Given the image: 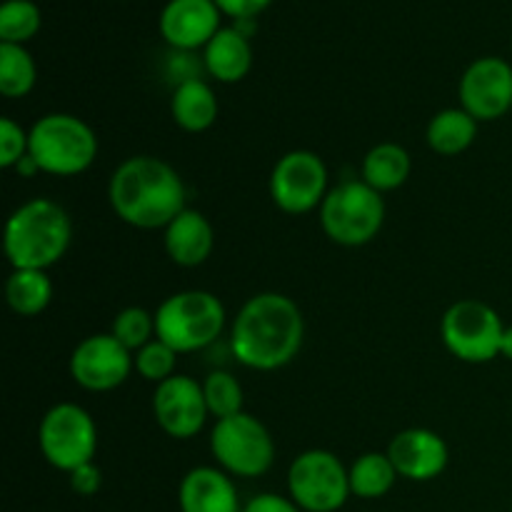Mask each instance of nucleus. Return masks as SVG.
I'll return each mask as SVG.
<instances>
[{
    "label": "nucleus",
    "mask_w": 512,
    "mask_h": 512,
    "mask_svg": "<svg viewBox=\"0 0 512 512\" xmlns=\"http://www.w3.org/2000/svg\"><path fill=\"white\" fill-rule=\"evenodd\" d=\"M305 340V318L293 298L258 293L243 303L230 325V350L250 370L273 373L298 358Z\"/></svg>",
    "instance_id": "nucleus-1"
},
{
    "label": "nucleus",
    "mask_w": 512,
    "mask_h": 512,
    "mask_svg": "<svg viewBox=\"0 0 512 512\" xmlns=\"http://www.w3.org/2000/svg\"><path fill=\"white\" fill-rule=\"evenodd\" d=\"M113 213L138 230H165L188 205L178 170L155 155H133L113 170L108 183Z\"/></svg>",
    "instance_id": "nucleus-2"
},
{
    "label": "nucleus",
    "mask_w": 512,
    "mask_h": 512,
    "mask_svg": "<svg viewBox=\"0 0 512 512\" xmlns=\"http://www.w3.org/2000/svg\"><path fill=\"white\" fill-rule=\"evenodd\" d=\"M70 240L68 210L50 198H33L10 213L3 250L13 270H48L65 258Z\"/></svg>",
    "instance_id": "nucleus-3"
},
{
    "label": "nucleus",
    "mask_w": 512,
    "mask_h": 512,
    "mask_svg": "<svg viewBox=\"0 0 512 512\" xmlns=\"http://www.w3.org/2000/svg\"><path fill=\"white\" fill-rule=\"evenodd\" d=\"M28 158L38 173L73 178L85 173L98 158L95 130L70 113H48L30 128Z\"/></svg>",
    "instance_id": "nucleus-4"
},
{
    "label": "nucleus",
    "mask_w": 512,
    "mask_h": 512,
    "mask_svg": "<svg viewBox=\"0 0 512 512\" xmlns=\"http://www.w3.org/2000/svg\"><path fill=\"white\" fill-rule=\"evenodd\" d=\"M225 305L210 290H180L155 310V330L175 353H198L225 330Z\"/></svg>",
    "instance_id": "nucleus-5"
},
{
    "label": "nucleus",
    "mask_w": 512,
    "mask_h": 512,
    "mask_svg": "<svg viewBox=\"0 0 512 512\" xmlns=\"http://www.w3.org/2000/svg\"><path fill=\"white\" fill-rule=\"evenodd\" d=\"M385 223L383 193L363 180H345L325 195L320 205V228L343 248H360L378 238Z\"/></svg>",
    "instance_id": "nucleus-6"
},
{
    "label": "nucleus",
    "mask_w": 512,
    "mask_h": 512,
    "mask_svg": "<svg viewBox=\"0 0 512 512\" xmlns=\"http://www.w3.org/2000/svg\"><path fill=\"white\" fill-rule=\"evenodd\" d=\"M210 453L220 470L233 478H260L275 463V440L255 415L238 413L215 420L210 433Z\"/></svg>",
    "instance_id": "nucleus-7"
},
{
    "label": "nucleus",
    "mask_w": 512,
    "mask_h": 512,
    "mask_svg": "<svg viewBox=\"0 0 512 512\" xmlns=\"http://www.w3.org/2000/svg\"><path fill=\"white\" fill-rule=\"evenodd\" d=\"M38 448L45 463L60 473H73L93 463L98 453V425L78 403H58L43 415L38 428Z\"/></svg>",
    "instance_id": "nucleus-8"
},
{
    "label": "nucleus",
    "mask_w": 512,
    "mask_h": 512,
    "mask_svg": "<svg viewBox=\"0 0 512 512\" xmlns=\"http://www.w3.org/2000/svg\"><path fill=\"white\" fill-rule=\"evenodd\" d=\"M505 325L483 300H458L440 320V338L448 353L463 363H490L500 355Z\"/></svg>",
    "instance_id": "nucleus-9"
},
{
    "label": "nucleus",
    "mask_w": 512,
    "mask_h": 512,
    "mask_svg": "<svg viewBox=\"0 0 512 512\" xmlns=\"http://www.w3.org/2000/svg\"><path fill=\"white\" fill-rule=\"evenodd\" d=\"M350 473L330 450H305L288 468V498L303 512H338L350 498Z\"/></svg>",
    "instance_id": "nucleus-10"
},
{
    "label": "nucleus",
    "mask_w": 512,
    "mask_h": 512,
    "mask_svg": "<svg viewBox=\"0 0 512 512\" xmlns=\"http://www.w3.org/2000/svg\"><path fill=\"white\" fill-rule=\"evenodd\" d=\"M328 165L313 150H290L270 173V198L275 208L288 215L320 210L328 190Z\"/></svg>",
    "instance_id": "nucleus-11"
},
{
    "label": "nucleus",
    "mask_w": 512,
    "mask_h": 512,
    "mask_svg": "<svg viewBox=\"0 0 512 512\" xmlns=\"http://www.w3.org/2000/svg\"><path fill=\"white\" fill-rule=\"evenodd\" d=\"M70 378L88 393H110L135 370L133 353L113 333L88 335L70 353Z\"/></svg>",
    "instance_id": "nucleus-12"
},
{
    "label": "nucleus",
    "mask_w": 512,
    "mask_h": 512,
    "mask_svg": "<svg viewBox=\"0 0 512 512\" xmlns=\"http://www.w3.org/2000/svg\"><path fill=\"white\" fill-rule=\"evenodd\" d=\"M460 108L478 123L505 118L512 108V65L498 55H485L465 68L458 85Z\"/></svg>",
    "instance_id": "nucleus-13"
},
{
    "label": "nucleus",
    "mask_w": 512,
    "mask_h": 512,
    "mask_svg": "<svg viewBox=\"0 0 512 512\" xmlns=\"http://www.w3.org/2000/svg\"><path fill=\"white\" fill-rule=\"evenodd\" d=\"M208 403L203 395V383L190 375H173L165 383L155 385L153 418L165 435L175 440H190L205 428Z\"/></svg>",
    "instance_id": "nucleus-14"
},
{
    "label": "nucleus",
    "mask_w": 512,
    "mask_h": 512,
    "mask_svg": "<svg viewBox=\"0 0 512 512\" xmlns=\"http://www.w3.org/2000/svg\"><path fill=\"white\" fill-rule=\"evenodd\" d=\"M220 15L215 0H168L160 10L158 28L170 48L190 53L205 48L223 28Z\"/></svg>",
    "instance_id": "nucleus-15"
},
{
    "label": "nucleus",
    "mask_w": 512,
    "mask_h": 512,
    "mask_svg": "<svg viewBox=\"0 0 512 512\" xmlns=\"http://www.w3.org/2000/svg\"><path fill=\"white\" fill-rule=\"evenodd\" d=\"M385 453L393 460L400 478L410 480V483H430V480L440 478L450 463L448 443L428 428L400 430L390 440Z\"/></svg>",
    "instance_id": "nucleus-16"
},
{
    "label": "nucleus",
    "mask_w": 512,
    "mask_h": 512,
    "mask_svg": "<svg viewBox=\"0 0 512 512\" xmlns=\"http://www.w3.org/2000/svg\"><path fill=\"white\" fill-rule=\"evenodd\" d=\"M180 512H243L233 475L218 465L188 470L178 488Z\"/></svg>",
    "instance_id": "nucleus-17"
},
{
    "label": "nucleus",
    "mask_w": 512,
    "mask_h": 512,
    "mask_svg": "<svg viewBox=\"0 0 512 512\" xmlns=\"http://www.w3.org/2000/svg\"><path fill=\"white\" fill-rule=\"evenodd\" d=\"M163 248L168 258L180 268H198L210 258L215 248L213 225L200 210L185 208L163 230Z\"/></svg>",
    "instance_id": "nucleus-18"
},
{
    "label": "nucleus",
    "mask_w": 512,
    "mask_h": 512,
    "mask_svg": "<svg viewBox=\"0 0 512 512\" xmlns=\"http://www.w3.org/2000/svg\"><path fill=\"white\" fill-rule=\"evenodd\" d=\"M203 68L218 83L233 85L248 78L253 68V45L235 25H223L203 48Z\"/></svg>",
    "instance_id": "nucleus-19"
},
{
    "label": "nucleus",
    "mask_w": 512,
    "mask_h": 512,
    "mask_svg": "<svg viewBox=\"0 0 512 512\" xmlns=\"http://www.w3.org/2000/svg\"><path fill=\"white\" fill-rule=\"evenodd\" d=\"M170 115H173V123L185 133H205L213 128L220 115L218 95L200 78L180 80L170 98Z\"/></svg>",
    "instance_id": "nucleus-20"
},
{
    "label": "nucleus",
    "mask_w": 512,
    "mask_h": 512,
    "mask_svg": "<svg viewBox=\"0 0 512 512\" xmlns=\"http://www.w3.org/2000/svg\"><path fill=\"white\" fill-rule=\"evenodd\" d=\"M410 173H413V160L403 145L378 143L365 153L363 168H360L363 178L360 180L378 193H390V190L403 188Z\"/></svg>",
    "instance_id": "nucleus-21"
},
{
    "label": "nucleus",
    "mask_w": 512,
    "mask_h": 512,
    "mask_svg": "<svg viewBox=\"0 0 512 512\" xmlns=\"http://www.w3.org/2000/svg\"><path fill=\"white\" fill-rule=\"evenodd\" d=\"M480 123L463 108H445L430 118L428 130H425V140H428L430 150L445 158L465 153L470 145L478 138Z\"/></svg>",
    "instance_id": "nucleus-22"
},
{
    "label": "nucleus",
    "mask_w": 512,
    "mask_h": 512,
    "mask_svg": "<svg viewBox=\"0 0 512 512\" xmlns=\"http://www.w3.org/2000/svg\"><path fill=\"white\" fill-rule=\"evenodd\" d=\"M5 300L20 318L45 313L53 300V280L48 278V270H13L5 283Z\"/></svg>",
    "instance_id": "nucleus-23"
},
{
    "label": "nucleus",
    "mask_w": 512,
    "mask_h": 512,
    "mask_svg": "<svg viewBox=\"0 0 512 512\" xmlns=\"http://www.w3.org/2000/svg\"><path fill=\"white\" fill-rule=\"evenodd\" d=\"M350 473V493L360 500H380L395 488V480L400 478L393 460L388 453H363L353 460L348 468Z\"/></svg>",
    "instance_id": "nucleus-24"
},
{
    "label": "nucleus",
    "mask_w": 512,
    "mask_h": 512,
    "mask_svg": "<svg viewBox=\"0 0 512 512\" xmlns=\"http://www.w3.org/2000/svg\"><path fill=\"white\" fill-rule=\"evenodd\" d=\"M38 80V65L25 45L0 43V93L10 100L30 95Z\"/></svg>",
    "instance_id": "nucleus-25"
},
{
    "label": "nucleus",
    "mask_w": 512,
    "mask_h": 512,
    "mask_svg": "<svg viewBox=\"0 0 512 512\" xmlns=\"http://www.w3.org/2000/svg\"><path fill=\"white\" fill-rule=\"evenodd\" d=\"M43 28V13L33 0H5L0 5V43L25 45Z\"/></svg>",
    "instance_id": "nucleus-26"
},
{
    "label": "nucleus",
    "mask_w": 512,
    "mask_h": 512,
    "mask_svg": "<svg viewBox=\"0 0 512 512\" xmlns=\"http://www.w3.org/2000/svg\"><path fill=\"white\" fill-rule=\"evenodd\" d=\"M203 395L205 403H208V413L215 420L233 418V415L243 413L245 393L240 380L235 378L228 370H213L210 375H205L203 380Z\"/></svg>",
    "instance_id": "nucleus-27"
},
{
    "label": "nucleus",
    "mask_w": 512,
    "mask_h": 512,
    "mask_svg": "<svg viewBox=\"0 0 512 512\" xmlns=\"http://www.w3.org/2000/svg\"><path fill=\"white\" fill-rule=\"evenodd\" d=\"M110 333H113L130 353H138L143 345H148L150 340L158 338V330H155V313H148V310L138 308V305L123 308L113 318Z\"/></svg>",
    "instance_id": "nucleus-28"
},
{
    "label": "nucleus",
    "mask_w": 512,
    "mask_h": 512,
    "mask_svg": "<svg viewBox=\"0 0 512 512\" xmlns=\"http://www.w3.org/2000/svg\"><path fill=\"white\" fill-rule=\"evenodd\" d=\"M178 355L180 353H175L168 343L155 338L148 345H143L138 353H133V363L140 378H145L153 385H160L173 378V375H178L175 373L178 370Z\"/></svg>",
    "instance_id": "nucleus-29"
},
{
    "label": "nucleus",
    "mask_w": 512,
    "mask_h": 512,
    "mask_svg": "<svg viewBox=\"0 0 512 512\" xmlns=\"http://www.w3.org/2000/svg\"><path fill=\"white\" fill-rule=\"evenodd\" d=\"M30 130L15 123L13 118H0V165L3 168H18L28 158Z\"/></svg>",
    "instance_id": "nucleus-30"
},
{
    "label": "nucleus",
    "mask_w": 512,
    "mask_h": 512,
    "mask_svg": "<svg viewBox=\"0 0 512 512\" xmlns=\"http://www.w3.org/2000/svg\"><path fill=\"white\" fill-rule=\"evenodd\" d=\"M70 488L73 493L83 495V498H93L100 488H103V470L93 463H85L80 465L78 470L70 473Z\"/></svg>",
    "instance_id": "nucleus-31"
},
{
    "label": "nucleus",
    "mask_w": 512,
    "mask_h": 512,
    "mask_svg": "<svg viewBox=\"0 0 512 512\" xmlns=\"http://www.w3.org/2000/svg\"><path fill=\"white\" fill-rule=\"evenodd\" d=\"M273 0H215V5L220 8V13L228 15L233 20L243 18H258L263 10L270 8Z\"/></svg>",
    "instance_id": "nucleus-32"
},
{
    "label": "nucleus",
    "mask_w": 512,
    "mask_h": 512,
    "mask_svg": "<svg viewBox=\"0 0 512 512\" xmlns=\"http://www.w3.org/2000/svg\"><path fill=\"white\" fill-rule=\"evenodd\" d=\"M243 512H303L290 498H283L278 493H260L253 495L243 505Z\"/></svg>",
    "instance_id": "nucleus-33"
},
{
    "label": "nucleus",
    "mask_w": 512,
    "mask_h": 512,
    "mask_svg": "<svg viewBox=\"0 0 512 512\" xmlns=\"http://www.w3.org/2000/svg\"><path fill=\"white\" fill-rule=\"evenodd\" d=\"M500 355L512 363V325H505L503 333V345H500Z\"/></svg>",
    "instance_id": "nucleus-34"
}]
</instances>
